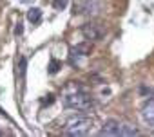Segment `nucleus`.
I'll list each match as a JSON object with an SVG mask.
<instances>
[{
    "label": "nucleus",
    "instance_id": "1",
    "mask_svg": "<svg viewBox=\"0 0 154 137\" xmlns=\"http://www.w3.org/2000/svg\"><path fill=\"white\" fill-rule=\"evenodd\" d=\"M63 105H65L67 108L80 110V112H82V110H89V108L93 106V99H91L89 94H85L82 89L76 87L74 92L65 94V98H63Z\"/></svg>",
    "mask_w": 154,
    "mask_h": 137
},
{
    "label": "nucleus",
    "instance_id": "2",
    "mask_svg": "<svg viewBox=\"0 0 154 137\" xmlns=\"http://www.w3.org/2000/svg\"><path fill=\"white\" fill-rule=\"evenodd\" d=\"M93 126V121L91 117L87 115H76V117H71L65 126H63V133L65 135H85Z\"/></svg>",
    "mask_w": 154,
    "mask_h": 137
},
{
    "label": "nucleus",
    "instance_id": "3",
    "mask_svg": "<svg viewBox=\"0 0 154 137\" xmlns=\"http://www.w3.org/2000/svg\"><path fill=\"white\" fill-rule=\"evenodd\" d=\"M82 34L85 36V40L94 42V40H102L105 34V25L98 24V22H89L82 27Z\"/></svg>",
    "mask_w": 154,
    "mask_h": 137
},
{
    "label": "nucleus",
    "instance_id": "4",
    "mask_svg": "<svg viewBox=\"0 0 154 137\" xmlns=\"http://www.w3.org/2000/svg\"><path fill=\"white\" fill-rule=\"evenodd\" d=\"M100 11V0H76L74 13L80 15H94Z\"/></svg>",
    "mask_w": 154,
    "mask_h": 137
},
{
    "label": "nucleus",
    "instance_id": "5",
    "mask_svg": "<svg viewBox=\"0 0 154 137\" xmlns=\"http://www.w3.org/2000/svg\"><path fill=\"white\" fill-rule=\"evenodd\" d=\"M122 130H123V123L116 119H109L105 121L103 128L100 130V135H122Z\"/></svg>",
    "mask_w": 154,
    "mask_h": 137
},
{
    "label": "nucleus",
    "instance_id": "6",
    "mask_svg": "<svg viewBox=\"0 0 154 137\" xmlns=\"http://www.w3.org/2000/svg\"><path fill=\"white\" fill-rule=\"evenodd\" d=\"M141 117H143V121H145L149 126H154V96L143 105V108H141Z\"/></svg>",
    "mask_w": 154,
    "mask_h": 137
},
{
    "label": "nucleus",
    "instance_id": "7",
    "mask_svg": "<svg viewBox=\"0 0 154 137\" xmlns=\"http://www.w3.org/2000/svg\"><path fill=\"white\" fill-rule=\"evenodd\" d=\"M91 51H93L91 42H84V43H78V45L71 47V56H89Z\"/></svg>",
    "mask_w": 154,
    "mask_h": 137
},
{
    "label": "nucleus",
    "instance_id": "8",
    "mask_svg": "<svg viewBox=\"0 0 154 137\" xmlns=\"http://www.w3.org/2000/svg\"><path fill=\"white\" fill-rule=\"evenodd\" d=\"M27 20H29L31 24H38V22L42 20V11H40L38 7H31V9L27 11Z\"/></svg>",
    "mask_w": 154,
    "mask_h": 137
},
{
    "label": "nucleus",
    "instance_id": "9",
    "mask_svg": "<svg viewBox=\"0 0 154 137\" xmlns=\"http://www.w3.org/2000/svg\"><path fill=\"white\" fill-rule=\"evenodd\" d=\"M60 68H62V61L51 60V61H49V67H47V72H49V74H56Z\"/></svg>",
    "mask_w": 154,
    "mask_h": 137
},
{
    "label": "nucleus",
    "instance_id": "10",
    "mask_svg": "<svg viewBox=\"0 0 154 137\" xmlns=\"http://www.w3.org/2000/svg\"><path fill=\"white\" fill-rule=\"evenodd\" d=\"M26 67H27V60L22 56L20 61H18V74H20V78H24V74H26Z\"/></svg>",
    "mask_w": 154,
    "mask_h": 137
},
{
    "label": "nucleus",
    "instance_id": "11",
    "mask_svg": "<svg viewBox=\"0 0 154 137\" xmlns=\"http://www.w3.org/2000/svg\"><path fill=\"white\" fill-rule=\"evenodd\" d=\"M67 4H69V0H54V2H53L54 9H58V11L65 9V7H67Z\"/></svg>",
    "mask_w": 154,
    "mask_h": 137
},
{
    "label": "nucleus",
    "instance_id": "12",
    "mask_svg": "<svg viewBox=\"0 0 154 137\" xmlns=\"http://www.w3.org/2000/svg\"><path fill=\"white\" fill-rule=\"evenodd\" d=\"M22 33H24V27H22V24L18 22V24H17V27H15V34H17V36H20Z\"/></svg>",
    "mask_w": 154,
    "mask_h": 137
},
{
    "label": "nucleus",
    "instance_id": "13",
    "mask_svg": "<svg viewBox=\"0 0 154 137\" xmlns=\"http://www.w3.org/2000/svg\"><path fill=\"white\" fill-rule=\"evenodd\" d=\"M53 101H54V96H53V94H49V96H45V99H42V103H44V105H45V103H47V105H51Z\"/></svg>",
    "mask_w": 154,
    "mask_h": 137
},
{
    "label": "nucleus",
    "instance_id": "14",
    "mask_svg": "<svg viewBox=\"0 0 154 137\" xmlns=\"http://www.w3.org/2000/svg\"><path fill=\"white\" fill-rule=\"evenodd\" d=\"M0 115H4V117H6V119L9 121V123H13V119H11V115H9V114H8V112H6V110L2 108V106H0Z\"/></svg>",
    "mask_w": 154,
    "mask_h": 137
},
{
    "label": "nucleus",
    "instance_id": "15",
    "mask_svg": "<svg viewBox=\"0 0 154 137\" xmlns=\"http://www.w3.org/2000/svg\"><path fill=\"white\" fill-rule=\"evenodd\" d=\"M27 2H29V0H27Z\"/></svg>",
    "mask_w": 154,
    "mask_h": 137
}]
</instances>
